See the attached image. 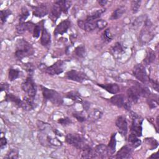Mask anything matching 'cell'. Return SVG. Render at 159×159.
I'll return each instance as SVG.
<instances>
[{"label": "cell", "mask_w": 159, "mask_h": 159, "mask_svg": "<svg viewBox=\"0 0 159 159\" xmlns=\"http://www.w3.org/2000/svg\"><path fill=\"white\" fill-rule=\"evenodd\" d=\"M74 53L79 58H83L86 54L85 47L83 45H80L76 47L74 50Z\"/></svg>", "instance_id": "obj_31"}, {"label": "cell", "mask_w": 159, "mask_h": 159, "mask_svg": "<svg viewBox=\"0 0 159 159\" xmlns=\"http://www.w3.org/2000/svg\"><path fill=\"white\" fill-rule=\"evenodd\" d=\"M35 24L31 22H24L19 23L16 26V30L18 34H23L26 31L33 32Z\"/></svg>", "instance_id": "obj_14"}, {"label": "cell", "mask_w": 159, "mask_h": 159, "mask_svg": "<svg viewBox=\"0 0 159 159\" xmlns=\"http://www.w3.org/2000/svg\"><path fill=\"white\" fill-rule=\"evenodd\" d=\"M30 13L29 10L25 7H22L21 9V14L19 16V23L24 22V21L29 17Z\"/></svg>", "instance_id": "obj_33"}, {"label": "cell", "mask_w": 159, "mask_h": 159, "mask_svg": "<svg viewBox=\"0 0 159 159\" xmlns=\"http://www.w3.org/2000/svg\"><path fill=\"white\" fill-rule=\"evenodd\" d=\"M96 24H97V28L101 30L104 29L107 26V22L105 20L99 19V20H96Z\"/></svg>", "instance_id": "obj_43"}, {"label": "cell", "mask_w": 159, "mask_h": 159, "mask_svg": "<svg viewBox=\"0 0 159 159\" xmlns=\"http://www.w3.org/2000/svg\"><path fill=\"white\" fill-rule=\"evenodd\" d=\"M150 158H158V155L157 154V153H153L150 157Z\"/></svg>", "instance_id": "obj_53"}, {"label": "cell", "mask_w": 159, "mask_h": 159, "mask_svg": "<svg viewBox=\"0 0 159 159\" xmlns=\"http://www.w3.org/2000/svg\"><path fill=\"white\" fill-rule=\"evenodd\" d=\"M125 9L124 7L121 6L118 8H117L111 14L110 17L111 20H116L119 19L122 16V15L125 13Z\"/></svg>", "instance_id": "obj_25"}, {"label": "cell", "mask_w": 159, "mask_h": 159, "mask_svg": "<svg viewBox=\"0 0 159 159\" xmlns=\"http://www.w3.org/2000/svg\"><path fill=\"white\" fill-rule=\"evenodd\" d=\"M34 53L32 45L24 39H19L16 42L15 56L18 60L32 56Z\"/></svg>", "instance_id": "obj_1"}, {"label": "cell", "mask_w": 159, "mask_h": 159, "mask_svg": "<svg viewBox=\"0 0 159 159\" xmlns=\"http://www.w3.org/2000/svg\"><path fill=\"white\" fill-rule=\"evenodd\" d=\"M73 116L75 117L78 121L80 122H83L86 120L84 116L81 112H75L73 113Z\"/></svg>", "instance_id": "obj_45"}, {"label": "cell", "mask_w": 159, "mask_h": 159, "mask_svg": "<svg viewBox=\"0 0 159 159\" xmlns=\"http://www.w3.org/2000/svg\"><path fill=\"white\" fill-rule=\"evenodd\" d=\"M66 97L68 99H71L76 102H81L82 99L80 95V94L76 91H70L66 93Z\"/></svg>", "instance_id": "obj_28"}, {"label": "cell", "mask_w": 159, "mask_h": 159, "mask_svg": "<svg viewBox=\"0 0 159 159\" xmlns=\"http://www.w3.org/2000/svg\"><path fill=\"white\" fill-rule=\"evenodd\" d=\"M127 100L131 103L132 102L136 103L139 101L140 97L133 86L127 89Z\"/></svg>", "instance_id": "obj_19"}, {"label": "cell", "mask_w": 159, "mask_h": 159, "mask_svg": "<svg viewBox=\"0 0 159 159\" xmlns=\"http://www.w3.org/2000/svg\"><path fill=\"white\" fill-rule=\"evenodd\" d=\"M20 75V71L14 68H9L8 73V78L11 81H12L19 78Z\"/></svg>", "instance_id": "obj_32"}, {"label": "cell", "mask_w": 159, "mask_h": 159, "mask_svg": "<svg viewBox=\"0 0 159 159\" xmlns=\"http://www.w3.org/2000/svg\"><path fill=\"white\" fill-rule=\"evenodd\" d=\"M130 116L132 119V125L130 127V134L139 137L142 134V122L143 119L136 113L131 112Z\"/></svg>", "instance_id": "obj_4"}, {"label": "cell", "mask_w": 159, "mask_h": 159, "mask_svg": "<svg viewBox=\"0 0 159 159\" xmlns=\"http://www.w3.org/2000/svg\"><path fill=\"white\" fill-rule=\"evenodd\" d=\"M141 4V1H132L131 2V10L134 14L139 11Z\"/></svg>", "instance_id": "obj_36"}, {"label": "cell", "mask_w": 159, "mask_h": 159, "mask_svg": "<svg viewBox=\"0 0 159 159\" xmlns=\"http://www.w3.org/2000/svg\"><path fill=\"white\" fill-rule=\"evenodd\" d=\"M5 101L12 102L14 103L18 107H22V101L20 100V99L19 97H17V96H16L12 93H7L6 94Z\"/></svg>", "instance_id": "obj_23"}, {"label": "cell", "mask_w": 159, "mask_h": 159, "mask_svg": "<svg viewBox=\"0 0 159 159\" xmlns=\"http://www.w3.org/2000/svg\"><path fill=\"white\" fill-rule=\"evenodd\" d=\"M12 14L11 11L9 9H4L1 10L0 12V17H1V21L2 24H4L7 17Z\"/></svg>", "instance_id": "obj_35"}, {"label": "cell", "mask_w": 159, "mask_h": 159, "mask_svg": "<svg viewBox=\"0 0 159 159\" xmlns=\"http://www.w3.org/2000/svg\"><path fill=\"white\" fill-rule=\"evenodd\" d=\"M105 12V9H99L93 12H92L91 14H89L87 16V18L86 20H96V19L99 18Z\"/></svg>", "instance_id": "obj_29"}, {"label": "cell", "mask_w": 159, "mask_h": 159, "mask_svg": "<svg viewBox=\"0 0 159 159\" xmlns=\"http://www.w3.org/2000/svg\"><path fill=\"white\" fill-rule=\"evenodd\" d=\"M60 4L63 12L67 13L68 9L70 7L71 5V1H57Z\"/></svg>", "instance_id": "obj_34"}, {"label": "cell", "mask_w": 159, "mask_h": 159, "mask_svg": "<svg viewBox=\"0 0 159 159\" xmlns=\"http://www.w3.org/2000/svg\"><path fill=\"white\" fill-rule=\"evenodd\" d=\"M99 87L105 89L111 94H116L120 91V87L116 83H106V84H97Z\"/></svg>", "instance_id": "obj_20"}, {"label": "cell", "mask_w": 159, "mask_h": 159, "mask_svg": "<svg viewBox=\"0 0 159 159\" xmlns=\"http://www.w3.org/2000/svg\"><path fill=\"white\" fill-rule=\"evenodd\" d=\"M111 51L114 55L119 56L124 52V48L120 42H116L111 48Z\"/></svg>", "instance_id": "obj_27"}, {"label": "cell", "mask_w": 159, "mask_h": 159, "mask_svg": "<svg viewBox=\"0 0 159 159\" xmlns=\"http://www.w3.org/2000/svg\"><path fill=\"white\" fill-rule=\"evenodd\" d=\"M116 125L118 128L119 132L121 134V135L125 137L128 131L127 122L125 117L123 116L117 117L116 120Z\"/></svg>", "instance_id": "obj_9"}, {"label": "cell", "mask_w": 159, "mask_h": 159, "mask_svg": "<svg viewBox=\"0 0 159 159\" xmlns=\"http://www.w3.org/2000/svg\"><path fill=\"white\" fill-rule=\"evenodd\" d=\"M61 12H63V10L60 5V4L58 2V1H55L54 4L52 6L50 16L49 17L52 19V20L55 22L56 20L60 17Z\"/></svg>", "instance_id": "obj_15"}, {"label": "cell", "mask_w": 159, "mask_h": 159, "mask_svg": "<svg viewBox=\"0 0 159 159\" xmlns=\"http://www.w3.org/2000/svg\"><path fill=\"white\" fill-rule=\"evenodd\" d=\"M132 152V148L129 145H125L122 147L117 153L116 158H129L130 157Z\"/></svg>", "instance_id": "obj_17"}, {"label": "cell", "mask_w": 159, "mask_h": 159, "mask_svg": "<svg viewBox=\"0 0 159 159\" xmlns=\"http://www.w3.org/2000/svg\"><path fill=\"white\" fill-rule=\"evenodd\" d=\"M24 68L26 70V71L28 73L29 75L32 76L33 73H34V66L32 63H25L24 64Z\"/></svg>", "instance_id": "obj_41"}, {"label": "cell", "mask_w": 159, "mask_h": 159, "mask_svg": "<svg viewBox=\"0 0 159 159\" xmlns=\"http://www.w3.org/2000/svg\"><path fill=\"white\" fill-rule=\"evenodd\" d=\"M40 87L44 100L50 101L53 104L61 105L63 104V98L57 91L52 89H48L43 86H41Z\"/></svg>", "instance_id": "obj_2"}, {"label": "cell", "mask_w": 159, "mask_h": 159, "mask_svg": "<svg viewBox=\"0 0 159 159\" xmlns=\"http://www.w3.org/2000/svg\"><path fill=\"white\" fill-rule=\"evenodd\" d=\"M155 59V52L150 48L148 49L147 52V55L144 58L143 62L146 65H150L152 63Z\"/></svg>", "instance_id": "obj_26"}, {"label": "cell", "mask_w": 159, "mask_h": 159, "mask_svg": "<svg viewBox=\"0 0 159 159\" xmlns=\"http://www.w3.org/2000/svg\"><path fill=\"white\" fill-rule=\"evenodd\" d=\"M147 104H148V106L151 109L155 108L158 104L157 98L155 99V98H149L147 99Z\"/></svg>", "instance_id": "obj_38"}, {"label": "cell", "mask_w": 159, "mask_h": 159, "mask_svg": "<svg viewBox=\"0 0 159 159\" xmlns=\"http://www.w3.org/2000/svg\"><path fill=\"white\" fill-rule=\"evenodd\" d=\"M19 157V153L16 149H11L4 157L6 158H17Z\"/></svg>", "instance_id": "obj_39"}, {"label": "cell", "mask_w": 159, "mask_h": 159, "mask_svg": "<svg viewBox=\"0 0 159 159\" xmlns=\"http://www.w3.org/2000/svg\"><path fill=\"white\" fill-rule=\"evenodd\" d=\"M109 157L107 147L103 144H99L94 149V158H104Z\"/></svg>", "instance_id": "obj_10"}, {"label": "cell", "mask_w": 159, "mask_h": 159, "mask_svg": "<svg viewBox=\"0 0 159 159\" xmlns=\"http://www.w3.org/2000/svg\"><path fill=\"white\" fill-rule=\"evenodd\" d=\"M102 38H103L104 40H105L107 42H111L112 40L113 36H112V34L111 33L109 29H107L106 30H104V32L102 34Z\"/></svg>", "instance_id": "obj_37"}, {"label": "cell", "mask_w": 159, "mask_h": 159, "mask_svg": "<svg viewBox=\"0 0 159 159\" xmlns=\"http://www.w3.org/2000/svg\"><path fill=\"white\" fill-rule=\"evenodd\" d=\"M66 77L68 80L75 81L78 83H82L85 80H89V78L86 75V73L75 70H71L68 71L66 73Z\"/></svg>", "instance_id": "obj_8"}, {"label": "cell", "mask_w": 159, "mask_h": 159, "mask_svg": "<svg viewBox=\"0 0 159 159\" xmlns=\"http://www.w3.org/2000/svg\"><path fill=\"white\" fill-rule=\"evenodd\" d=\"M65 141L68 144L81 150H83L84 147L88 145L85 139L77 134H67L65 137Z\"/></svg>", "instance_id": "obj_3"}, {"label": "cell", "mask_w": 159, "mask_h": 159, "mask_svg": "<svg viewBox=\"0 0 159 159\" xmlns=\"http://www.w3.org/2000/svg\"><path fill=\"white\" fill-rule=\"evenodd\" d=\"M9 88V85L7 83H1V91H7Z\"/></svg>", "instance_id": "obj_48"}, {"label": "cell", "mask_w": 159, "mask_h": 159, "mask_svg": "<svg viewBox=\"0 0 159 159\" xmlns=\"http://www.w3.org/2000/svg\"><path fill=\"white\" fill-rule=\"evenodd\" d=\"M7 144V140L5 138V137H1V143H0V147H1V148L2 149L4 147H6Z\"/></svg>", "instance_id": "obj_49"}, {"label": "cell", "mask_w": 159, "mask_h": 159, "mask_svg": "<svg viewBox=\"0 0 159 159\" xmlns=\"http://www.w3.org/2000/svg\"><path fill=\"white\" fill-rule=\"evenodd\" d=\"M54 133H55V134H56V135H58V136H60V137H61L63 135H62V134L61 133V132H60L58 130H57V129H55L54 130Z\"/></svg>", "instance_id": "obj_52"}, {"label": "cell", "mask_w": 159, "mask_h": 159, "mask_svg": "<svg viewBox=\"0 0 159 159\" xmlns=\"http://www.w3.org/2000/svg\"><path fill=\"white\" fill-rule=\"evenodd\" d=\"M133 86L135 88L140 96L148 98L150 96V91L149 89L145 86L139 84L138 83H135Z\"/></svg>", "instance_id": "obj_21"}, {"label": "cell", "mask_w": 159, "mask_h": 159, "mask_svg": "<svg viewBox=\"0 0 159 159\" xmlns=\"http://www.w3.org/2000/svg\"><path fill=\"white\" fill-rule=\"evenodd\" d=\"M83 106L84 109L86 111H88V109L89 108V106H90V104H89V103L88 102H87V101H84V104H83Z\"/></svg>", "instance_id": "obj_50"}, {"label": "cell", "mask_w": 159, "mask_h": 159, "mask_svg": "<svg viewBox=\"0 0 159 159\" xmlns=\"http://www.w3.org/2000/svg\"><path fill=\"white\" fill-rule=\"evenodd\" d=\"M102 112L100 111H98V110H96V111H93L90 115L89 116V117L93 119V120H98L99 119L101 118V117L102 116Z\"/></svg>", "instance_id": "obj_40"}, {"label": "cell", "mask_w": 159, "mask_h": 159, "mask_svg": "<svg viewBox=\"0 0 159 159\" xmlns=\"http://www.w3.org/2000/svg\"><path fill=\"white\" fill-rule=\"evenodd\" d=\"M41 44L43 47H48L51 43V35L47 30L43 27L42 29V35L40 38Z\"/></svg>", "instance_id": "obj_22"}, {"label": "cell", "mask_w": 159, "mask_h": 159, "mask_svg": "<svg viewBox=\"0 0 159 159\" xmlns=\"http://www.w3.org/2000/svg\"><path fill=\"white\" fill-rule=\"evenodd\" d=\"M128 141L131 143V145L134 148H137L141 145V140L139 139L138 137L130 134L128 138Z\"/></svg>", "instance_id": "obj_30"}, {"label": "cell", "mask_w": 159, "mask_h": 159, "mask_svg": "<svg viewBox=\"0 0 159 159\" xmlns=\"http://www.w3.org/2000/svg\"><path fill=\"white\" fill-rule=\"evenodd\" d=\"M134 76L142 83H147L149 82L150 78L148 76L145 66L141 64L136 65L132 70Z\"/></svg>", "instance_id": "obj_5"}, {"label": "cell", "mask_w": 159, "mask_h": 159, "mask_svg": "<svg viewBox=\"0 0 159 159\" xmlns=\"http://www.w3.org/2000/svg\"><path fill=\"white\" fill-rule=\"evenodd\" d=\"M107 2V1L106 0H100V1H98V3H99L101 6H105Z\"/></svg>", "instance_id": "obj_51"}, {"label": "cell", "mask_w": 159, "mask_h": 159, "mask_svg": "<svg viewBox=\"0 0 159 159\" xmlns=\"http://www.w3.org/2000/svg\"><path fill=\"white\" fill-rule=\"evenodd\" d=\"M109 101L112 104L118 107H123L126 100L125 99V96L122 94H120L114 95L111 97L109 99Z\"/></svg>", "instance_id": "obj_18"}, {"label": "cell", "mask_w": 159, "mask_h": 159, "mask_svg": "<svg viewBox=\"0 0 159 159\" xmlns=\"http://www.w3.org/2000/svg\"><path fill=\"white\" fill-rule=\"evenodd\" d=\"M78 26L83 29L85 31L89 32L94 30L97 28V24H96V20H78Z\"/></svg>", "instance_id": "obj_12"}, {"label": "cell", "mask_w": 159, "mask_h": 159, "mask_svg": "<svg viewBox=\"0 0 159 159\" xmlns=\"http://www.w3.org/2000/svg\"><path fill=\"white\" fill-rule=\"evenodd\" d=\"M116 133H114L111 135L110 141L109 142V145L107 146L109 155H112V154H114L116 151Z\"/></svg>", "instance_id": "obj_24"}, {"label": "cell", "mask_w": 159, "mask_h": 159, "mask_svg": "<svg viewBox=\"0 0 159 159\" xmlns=\"http://www.w3.org/2000/svg\"><path fill=\"white\" fill-rule=\"evenodd\" d=\"M65 62L63 60H58L52 65L45 68V72L50 75H60L63 73L65 68Z\"/></svg>", "instance_id": "obj_7"}, {"label": "cell", "mask_w": 159, "mask_h": 159, "mask_svg": "<svg viewBox=\"0 0 159 159\" xmlns=\"http://www.w3.org/2000/svg\"><path fill=\"white\" fill-rule=\"evenodd\" d=\"M22 89L28 96H35L37 93V86L32 76H29L21 84Z\"/></svg>", "instance_id": "obj_6"}, {"label": "cell", "mask_w": 159, "mask_h": 159, "mask_svg": "<svg viewBox=\"0 0 159 159\" xmlns=\"http://www.w3.org/2000/svg\"><path fill=\"white\" fill-rule=\"evenodd\" d=\"M41 26L39 24H36L34 27L33 30V37L34 38H38L40 35V33L41 32Z\"/></svg>", "instance_id": "obj_44"}, {"label": "cell", "mask_w": 159, "mask_h": 159, "mask_svg": "<svg viewBox=\"0 0 159 159\" xmlns=\"http://www.w3.org/2000/svg\"><path fill=\"white\" fill-rule=\"evenodd\" d=\"M149 141H150V150H153L155 148H157L158 147V142L157 140H155V139H148Z\"/></svg>", "instance_id": "obj_46"}, {"label": "cell", "mask_w": 159, "mask_h": 159, "mask_svg": "<svg viewBox=\"0 0 159 159\" xmlns=\"http://www.w3.org/2000/svg\"><path fill=\"white\" fill-rule=\"evenodd\" d=\"M58 122L59 124H60L61 125H65V126H66V125H68L71 124V123H72V121H71V120L69 117H63V118H60V119H59L58 120Z\"/></svg>", "instance_id": "obj_42"}, {"label": "cell", "mask_w": 159, "mask_h": 159, "mask_svg": "<svg viewBox=\"0 0 159 159\" xmlns=\"http://www.w3.org/2000/svg\"><path fill=\"white\" fill-rule=\"evenodd\" d=\"M71 22L69 20V19L63 20L60 23L57 25L56 28L55 29V30L53 32L54 35L57 36L58 35H63L65 33L67 32L68 29L70 27Z\"/></svg>", "instance_id": "obj_11"}, {"label": "cell", "mask_w": 159, "mask_h": 159, "mask_svg": "<svg viewBox=\"0 0 159 159\" xmlns=\"http://www.w3.org/2000/svg\"><path fill=\"white\" fill-rule=\"evenodd\" d=\"M32 7L33 15L37 17H42L46 16L48 12V9L44 4H42L37 6H34Z\"/></svg>", "instance_id": "obj_16"}, {"label": "cell", "mask_w": 159, "mask_h": 159, "mask_svg": "<svg viewBox=\"0 0 159 159\" xmlns=\"http://www.w3.org/2000/svg\"><path fill=\"white\" fill-rule=\"evenodd\" d=\"M35 96H25L22 100V107L24 110L30 111L33 110L36 107V103L35 102Z\"/></svg>", "instance_id": "obj_13"}, {"label": "cell", "mask_w": 159, "mask_h": 159, "mask_svg": "<svg viewBox=\"0 0 159 159\" xmlns=\"http://www.w3.org/2000/svg\"><path fill=\"white\" fill-rule=\"evenodd\" d=\"M149 82H150V83H151V84L152 85V87L154 88V89H155L156 91L158 92V81L150 79Z\"/></svg>", "instance_id": "obj_47"}]
</instances>
